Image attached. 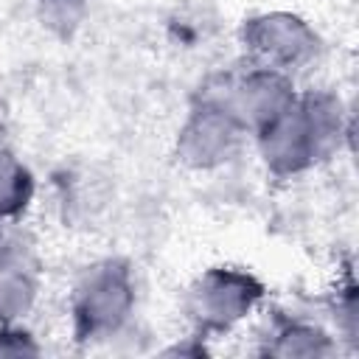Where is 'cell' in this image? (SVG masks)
I'll return each mask as SVG.
<instances>
[{
  "mask_svg": "<svg viewBox=\"0 0 359 359\" xmlns=\"http://www.w3.org/2000/svg\"><path fill=\"white\" fill-rule=\"evenodd\" d=\"M255 292H250V280L238 275H210L196 292V311L208 323H230L238 320L244 309H250Z\"/></svg>",
  "mask_w": 359,
  "mask_h": 359,
  "instance_id": "obj_2",
  "label": "cell"
},
{
  "mask_svg": "<svg viewBox=\"0 0 359 359\" xmlns=\"http://www.w3.org/2000/svg\"><path fill=\"white\" fill-rule=\"evenodd\" d=\"M28 182L20 165H14L6 154H0V213L14 210L20 199H25Z\"/></svg>",
  "mask_w": 359,
  "mask_h": 359,
  "instance_id": "obj_5",
  "label": "cell"
},
{
  "mask_svg": "<svg viewBox=\"0 0 359 359\" xmlns=\"http://www.w3.org/2000/svg\"><path fill=\"white\" fill-rule=\"evenodd\" d=\"M188 129L205 135V137L185 135V146L199 165H208L210 160H222V157L227 160V154L236 143V123L230 115H224L219 109H202V118L194 121Z\"/></svg>",
  "mask_w": 359,
  "mask_h": 359,
  "instance_id": "obj_4",
  "label": "cell"
},
{
  "mask_svg": "<svg viewBox=\"0 0 359 359\" xmlns=\"http://www.w3.org/2000/svg\"><path fill=\"white\" fill-rule=\"evenodd\" d=\"M129 303V289L123 275L112 272L107 266L104 272H95L87 289H81V303H79V317L90 325V331L98 328H115L118 320H123Z\"/></svg>",
  "mask_w": 359,
  "mask_h": 359,
  "instance_id": "obj_1",
  "label": "cell"
},
{
  "mask_svg": "<svg viewBox=\"0 0 359 359\" xmlns=\"http://www.w3.org/2000/svg\"><path fill=\"white\" fill-rule=\"evenodd\" d=\"M252 34H255L252 39L255 48L275 62H297L311 45V39L306 36V28L292 17H266L255 22Z\"/></svg>",
  "mask_w": 359,
  "mask_h": 359,
  "instance_id": "obj_3",
  "label": "cell"
}]
</instances>
